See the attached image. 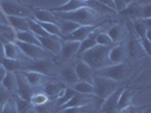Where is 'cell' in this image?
I'll use <instances>...</instances> for the list:
<instances>
[{
  "mask_svg": "<svg viewBox=\"0 0 151 113\" xmlns=\"http://www.w3.org/2000/svg\"><path fill=\"white\" fill-rule=\"evenodd\" d=\"M0 65L6 69L7 72H18V71H22L24 65L19 60H12V59H6V58H2Z\"/></svg>",
  "mask_w": 151,
  "mask_h": 113,
  "instance_id": "28",
  "label": "cell"
},
{
  "mask_svg": "<svg viewBox=\"0 0 151 113\" xmlns=\"http://www.w3.org/2000/svg\"><path fill=\"white\" fill-rule=\"evenodd\" d=\"M133 25H134V31H135L136 35H137L139 38H144L148 30H151V28H148L145 26V24L143 23L142 19H139V21L133 22Z\"/></svg>",
  "mask_w": 151,
  "mask_h": 113,
  "instance_id": "38",
  "label": "cell"
},
{
  "mask_svg": "<svg viewBox=\"0 0 151 113\" xmlns=\"http://www.w3.org/2000/svg\"><path fill=\"white\" fill-rule=\"evenodd\" d=\"M0 10L5 16H17V17H33V11L30 8L23 6L19 1L6 0L0 1Z\"/></svg>",
  "mask_w": 151,
  "mask_h": 113,
  "instance_id": "4",
  "label": "cell"
},
{
  "mask_svg": "<svg viewBox=\"0 0 151 113\" xmlns=\"http://www.w3.org/2000/svg\"><path fill=\"white\" fill-rule=\"evenodd\" d=\"M33 11V17L37 22L40 23H49V24H58V19L55 16L52 11L48 9H42V8H35L32 9Z\"/></svg>",
  "mask_w": 151,
  "mask_h": 113,
  "instance_id": "17",
  "label": "cell"
},
{
  "mask_svg": "<svg viewBox=\"0 0 151 113\" xmlns=\"http://www.w3.org/2000/svg\"><path fill=\"white\" fill-rule=\"evenodd\" d=\"M96 42H97V45L107 46V48H111L114 45V43L111 42V40L107 35V33H101V32H99L98 34H97V36H96Z\"/></svg>",
  "mask_w": 151,
  "mask_h": 113,
  "instance_id": "39",
  "label": "cell"
},
{
  "mask_svg": "<svg viewBox=\"0 0 151 113\" xmlns=\"http://www.w3.org/2000/svg\"><path fill=\"white\" fill-rule=\"evenodd\" d=\"M85 6H88L86 0H69V1L64 2L61 6L51 8L50 11H52L53 14L55 13H72L80 8L85 7Z\"/></svg>",
  "mask_w": 151,
  "mask_h": 113,
  "instance_id": "16",
  "label": "cell"
},
{
  "mask_svg": "<svg viewBox=\"0 0 151 113\" xmlns=\"http://www.w3.org/2000/svg\"><path fill=\"white\" fill-rule=\"evenodd\" d=\"M6 69L2 67L1 65H0V85L2 83V80H4V78H5V76H6Z\"/></svg>",
  "mask_w": 151,
  "mask_h": 113,
  "instance_id": "47",
  "label": "cell"
},
{
  "mask_svg": "<svg viewBox=\"0 0 151 113\" xmlns=\"http://www.w3.org/2000/svg\"><path fill=\"white\" fill-rule=\"evenodd\" d=\"M60 77L63 78V80L66 84H68L69 86H73L75 85L76 83H78V78H77V75L75 72V69L72 66H64V67L60 69Z\"/></svg>",
  "mask_w": 151,
  "mask_h": 113,
  "instance_id": "23",
  "label": "cell"
},
{
  "mask_svg": "<svg viewBox=\"0 0 151 113\" xmlns=\"http://www.w3.org/2000/svg\"><path fill=\"white\" fill-rule=\"evenodd\" d=\"M48 102H49V97L45 95L43 92L33 93V95H32V97L30 99V104L32 106H34V107L45 105Z\"/></svg>",
  "mask_w": 151,
  "mask_h": 113,
  "instance_id": "34",
  "label": "cell"
},
{
  "mask_svg": "<svg viewBox=\"0 0 151 113\" xmlns=\"http://www.w3.org/2000/svg\"><path fill=\"white\" fill-rule=\"evenodd\" d=\"M72 88L75 90L77 94L82 95H94V87L92 84L85 83V82H78L72 86Z\"/></svg>",
  "mask_w": 151,
  "mask_h": 113,
  "instance_id": "31",
  "label": "cell"
},
{
  "mask_svg": "<svg viewBox=\"0 0 151 113\" xmlns=\"http://www.w3.org/2000/svg\"><path fill=\"white\" fill-rule=\"evenodd\" d=\"M74 69L80 82H85L93 85V75H94L93 70L85 62H83L82 60L77 61L74 66Z\"/></svg>",
  "mask_w": 151,
  "mask_h": 113,
  "instance_id": "11",
  "label": "cell"
},
{
  "mask_svg": "<svg viewBox=\"0 0 151 113\" xmlns=\"http://www.w3.org/2000/svg\"><path fill=\"white\" fill-rule=\"evenodd\" d=\"M23 70H27V71H35L43 76H50L52 75L56 70V65L53 63L52 60L45 58V59H39L34 60L31 65L25 66L23 68Z\"/></svg>",
  "mask_w": 151,
  "mask_h": 113,
  "instance_id": "6",
  "label": "cell"
},
{
  "mask_svg": "<svg viewBox=\"0 0 151 113\" xmlns=\"http://www.w3.org/2000/svg\"><path fill=\"white\" fill-rule=\"evenodd\" d=\"M16 41V31L7 24L0 23V43H14Z\"/></svg>",
  "mask_w": 151,
  "mask_h": 113,
  "instance_id": "22",
  "label": "cell"
},
{
  "mask_svg": "<svg viewBox=\"0 0 151 113\" xmlns=\"http://www.w3.org/2000/svg\"><path fill=\"white\" fill-rule=\"evenodd\" d=\"M2 113H17L15 102H14L13 98H10L7 103L2 106Z\"/></svg>",
  "mask_w": 151,
  "mask_h": 113,
  "instance_id": "43",
  "label": "cell"
},
{
  "mask_svg": "<svg viewBox=\"0 0 151 113\" xmlns=\"http://www.w3.org/2000/svg\"><path fill=\"white\" fill-rule=\"evenodd\" d=\"M127 51L124 48L123 44H115L109 49L108 52V62L109 65H118V63H124L126 59Z\"/></svg>",
  "mask_w": 151,
  "mask_h": 113,
  "instance_id": "10",
  "label": "cell"
},
{
  "mask_svg": "<svg viewBox=\"0 0 151 113\" xmlns=\"http://www.w3.org/2000/svg\"><path fill=\"white\" fill-rule=\"evenodd\" d=\"M57 113H92L91 110H89L86 106H81V107H67L59 110Z\"/></svg>",
  "mask_w": 151,
  "mask_h": 113,
  "instance_id": "41",
  "label": "cell"
},
{
  "mask_svg": "<svg viewBox=\"0 0 151 113\" xmlns=\"http://www.w3.org/2000/svg\"><path fill=\"white\" fill-rule=\"evenodd\" d=\"M55 16H59L57 19L63 21H69V22L76 23L81 26L85 25H97V23L101 19V14L96 11L93 8L85 6L72 13H56Z\"/></svg>",
  "mask_w": 151,
  "mask_h": 113,
  "instance_id": "1",
  "label": "cell"
},
{
  "mask_svg": "<svg viewBox=\"0 0 151 113\" xmlns=\"http://www.w3.org/2000/svg\"><path fill=\"white\" fill-rule=\"evenodd\" d=\"M0 113H2V106H0Z\"/></svg>",
  "mask_w": 151,
  "mask_h": 113,
  "instance_id": "48",
  "label": "cell"
},
{
  "mask_svg": "<svg viewBox=\"0 0 151 113\" xmlns=\"http://www.w3.org/2000/svg\"><path fill=\"white\" fill-rule=\"evenodd\" d=\"M92 102L91 97H85V95L82 94H76L74 97H72L67 103H65L61 106L59 110L63 109H67V107H81V106H88V104H90ZM58 110V111H59Z\"/></svg>",
  "mask_w": 151,
  "mask_h": 113,
  "instance_id": "24",
  "label": "cell"
},
{
  "mask_svg": "<svg viewBox=\"0 0 151 113\" xmlns=\"http://www.w3.org/2000/svg\"><path fill=\"white\" fill-rule=\"evenodd\" d=\"M93 87H94V95L101 99H105L118 88V83L105 77L93 75Z\"/></svg>",
  "mask_w": 151,
  "mask_h": 113,
  "instance_id": "3",
  "label": "cell"
},
{
  "mask_svg": "<svg viewBox=\"0 0 151 113\" xmlns=\"http://www.w3.org/2000/svg\"><path fill=\"white\" fill-rule=\"evenodd\" d=\"M6 24L9 25L16 32H23L29 30L27 18L25 17H17V16H6Z\"/></svg>",
  "mask_w": 151,
  "mask_h": 113,
  "instance_id": "21",
  "label": "cell"
},
{
  "mask_svg": "<svg viewBox=\"0 0 151 113\" xmlns=\"http://www.w3.org/2000/svg\"><path fill=\"white\" fill-rule=\"evenodd\" d=\"M16 41H19L23 43H27V44L37 45V46H41V43L39 41V38L31 33L30 31H23V32H16Z\"/></svg>",
  "mask_w": 151,
  "mask_h": 113,
  "instance_id": "25",
  "label": "cell"
},
{
  "mask_svg": "<svg viewBox=\"0 0 151 113\" xmlns=\"http://www.w3.org/2000/svg\"><path fill=\"white\" fill-rule=\"evenodd\" d=\"M14 102H15L17 113H27L29 110L31 109V106H32L29 101H25V99H23V98H21L19 96H17V95L14 98Z\"/></svg>",
  "mask_w": 151,
  "mask_h": 113,
  "instance_id": "37",
  "label": "cell"
},
{
  "mask_svg": "<svg viewBox=\"0 0 151 113\" xmlns=\"http://www.w3.org/2000/svg\"><path fill=\"white\" fill-rule=\"evenodd\" d=\"M99 27L98 25H85V26H80L77 30H75L73 33L68 34L66 36L63 38V41H75V42H82L88 36H90L91 34L97 31Z\"/></svg>",
  "mask_w": 151,
  "mask_h": 113,
  "instance_id": "8",
  "label": "cell"
},
{
  "mask_svg": "<svg viewBox=\"0 0 151 113\" xmlns=\"http://www.w3.org/2000/svg\"><path fill=\"white\" fill-rule=\"evenodd\" d=\"M139 43L147 55H151V42L147 38H139Z\"/></svg>",
  "mask_w": 151,
  "mask_h": 113,
  "instance_id": "44",
  "label": "cell"
},
{
  "mask_svg": "<svg viewBox=\"0 0 151 113\" xmlns=\"http://www.w3.org/2000/svg\"><path fill=\"white\" fill-rule=\"evenodd\" d=\"M0 86H2L6 90H8L10 94L16 90V76L13 72H6V76L2 80Z\"/></svg>",
  "mask_w": 151,
  "mask_h": 113,
  "instance_id": "33",
  "label": "cell"
},
{
  "mask_svg": "<svg viewBox=\"0 0 151 113\" xmlns=\"http://www.w3.org/2000/svg\"><path fill=\"white\" fill-rule=\"evenodd\" d=\"M65 90L64 85L56 82H45L43 84V93L49 97V99H58Z\"/></svg>",
  "mask_w": 151,
  "mask_h": 113,
  "instance_id": "15",
  "label": "cell"
},
{
  "mask_svg": "<svg viewBox=\"0 0 151 113\" xmlns=\"http://www.w3.org/2000/svg\"><path fill=\"white\" fill-rule=\"evenodd\" d=\"M127 52L133 58H137V57H141V55L144 54L143 49L141 48V45L139 43V40H135V38H132L131 40V42H129V51Z\"/></svg>",
  "mask_w": 151,
  "mask_h": 113,
  "instance_id": "35",
  "label": "cell"
},
{
  "mask_svg": "<svg viewBox=\"0 0 151 113\" xmlns=\"http://www.w3.org/2000/svg\"><path fill=\"white\" fill-rule=\"evenodd\" d=\"M15 44L19 49V51L22 54L26 55L27 58L33 59V60H39V59H45L48 57V53L42 48L37 46V45L27 44V43H23L19 41H15Z\"/></svg>",
  "mask_w": 151,
  "mask_h": 113,
  "instance_id": "7",
  "label": "cell"
},
{
  "mask_svg": "<svg viewBox=\"0 0 151 113\" xmlns=\"http://www.w3.org/2000/svg\"><path fill=\"white\" fill-rule=\"evenodd\" d=\"M16 76V95L21 98L29 101L30 102L31 97L33 95V87H31L29 83L25 80L19 72H15Z\"/></svg>",
  "mask_w": 151,
  "mask_h": 113,
  "instance_id": "9",
  "label": "cell"
},
{
  "mask_svg": "<svg viewBox=\"0 0 151 113\" xmlns=\"http://www.w3.org/2000/svg\"><path fill=\"white\" fill-rule=\"evenodd\" d=\"M132 4V0H114V8L116 13H123Z\"/></svg>",
  "mask_w": 151,
  "mask_h": 113,
  "instance_id": "40",
  "label": "cell"
},
{
  "mask_svg": "<svg viewBox=\"0 0 151 113\" xmlns=\"http://www.w3.org/2000/svg\"><path fill=\"white\" fill-rule=\"evenodd\" d=\"M76 94H77V93H76L75 90H73L72 87H65V90H64L63 95L58 98V101H57V103H56V105L55 106H57V107H58V110H59L61 106L64 105L65 103H67L68 101H69L72 97H74Z\"/></svg>",
  "mask_w": 151,
  "mask_h": 113,
  "instance_id": "36",
  "label": "cell"
},
{
  "mask_svg": "<svg viewBox=\"0 0 151 113\" xmlns=\"http://www.w3.org/2000/svg\"><path fill=\"white\" fill-rule=\"evenodd\" d=\"M141 16L142 19L151 18V2H147L145 5L141 6Z\"/></svg>",
  "mask_w": 151,
  "mask_h": 113,
  "instance_id": "45",
  "label": "cell"
},
{
  "mask_svg": "<svg viewBox=\"0 0 151 113\" xmlns=\"http://www.w3.org/2000/svg\"><path fill=\"white\" fill-rule=\"evenodd\" d=\"M58 26H59V28H60V32H61V34H63V38H64V36H66V35H68V34L73 33L75 30H77L81 25H78V24H76V23L69 22V21L58 19ZM61 40H63V38H61Z\"/></svg>",
  "mask_w": 151,
  "mask_h": 113,
  "instance_id": "32",
  "label": "cell"
},
{
  "mask_svg": "<svg viewBox=\"0 0 151 113\" xmlns=\"http://www.w3.org/2000/svg\"><path fill=\"white\" fill-rule=\"evenodd\" d=\"M27 23H29V30H30V32L33 33L37 38H52V36H50V35H48L45 33V31L41 27V25L34 18L29 17L27 18Z\"/></svg>",
  "mask_w": 151,
  "mask_h": 113,
  "instance_id": "30",
  "label": "cell"
},
{
  "mask_svg": "<svg viewBox=\"0 0 151 113\" xmlns=\"http://www.w3.org/2000/svg\"><path fill=\"white\" fill-rule=\"evenodd\" d=\"M110 48L107 46H101V45H96L94 48L90 49L89 51L81 54V59L83 62H85L89 67L96 71L98 69L106 67L109 65L108 62V52Z\"/></svg>",
  "mask_w": 151,
  "mask_h": 113,
  "instance_id": "2",
  "label": "cell"
},
{
  "mask_svg": "<svg viewBox=\"0 0 151 113\" xmlns=\"http://www.w3.org/2000/svg\"><path fill=\"white\" fill-rule=\"evenodd\" d=\"M12 98V94L6 90L2 86H0V106H4Z\"/></svg>",
  "mask_w": 151,
  "mask_h": 113,
  "instance_id": "42",
  "label": "cell"
},
{
  "mask_svg": "<svg viewBox=\"0 0 151 113\" xmlns=\"http://www.w3.org/2000/svg\"><path fill=\"white\" fill-rule=\"evenodd\" d=\"M121 14L122 15L129 16V18L132 19V22L142 19V16H141V6L139 5L137 1H132V4L123 13H121Z\"/></svg>",
  "mask_w": 151,
  "mask_h": 113,
  "instance_id": "27",
  "label": "cell"
},
{
  "mask_svg": "<svg viewBox=\"0 0 151 113\" xmlns=\"http://www.w3.org/2000/svg\"><path fill=\"white\" fill-rule=\"evenodd\" d=\"M21 75L25 78V80L29 83L31 87H38V86H41L43 85L45 82H48V77L47 76H43L39 72H35V71H27V70H24V71H18Z\"/></svg>",
  "mask_w": 151,
  "mask_h": 113,
  "instance_id": "18",
  "label": "cell"
},
{
  "mask_svg": "<svg viewBox=\"0 0 151 113\" xmlns=\"http://www.w3.org/2000/svg\"><path fill=\"white\" fill-rule=\"evenodd\" d=\"M80 48V42L75 41H63L61 42L60 55L65 59H72L74 55L77 54Z\"/></svg>",
  "mask_w": 151,
  "mask_h": 113,
  "instance_id": "20",
  "label": "cell"
},
{
  "mask_svg": "<svg viewBox=\"0 0 151 113\" xmlns=\"http://www.w3.org/2000/svg\"><path fill=\"white\" fill-rule=\"evenodd\" d=\"M19 54L21 51L17 48V45L14 43H4L2 44V55L6 59H12V60H19Z\"/></svg>",
  "mask_w": 151,
  "mask_h": 113,
  "instance_id": "26",
  "label": "cell"
},
{
  "mask_svg": "<svg viewBox=\"0 0 151 113\" xmlns=\"http://www.w3.org/2000/svg\"><path fill=\"white\" fill-rule=\"evenodd\" d=\"M42 49L47 52H51L56 55H60L61 42L63 40L57 38H38Z\"/></svg>",
  "mask_w": 151,
  "mask_h": 113,
  "instance_id": "13",
  "label": "cell"
},
{
  "mask_svg": "<svg viewBox=\"0 0 151 113\" xmlns=\"http://www.w3.org/2000/svg\"><path fill=\"white\" fill-rule=\"evenodd\" d=\"M127 72L126 63H118V65H108L106 67L98 69L93 71V74L100 77H105L108 79H111L114 82H121Z\"/></svg>",
  "mask_w": 151,
  "mask_h": 113,
  "instance_id": "5",
  "label": "cell"
},
{
  "mask_svg": "<svg viewBox=\"0 0 151 113\" xmlns=\"http://www.w3.org/2000/svg\"><path fill=\"white\" fill-rule=\"evenodd\" d=\"M98 33H99L98 30L94 31L90 36H88L84 41H82V42L80 43V48H78V51H77V54H78V55H81L82 53L89 51L90 49L94 48V46L97 45V42H96V36H97V34H98Z\"/></svg>",
  "mask_w": 151,
  "mask_h": 113,
  "instance_id": "29",
  "label": "cell"
},
{
  "mask_svg": "<svg viewBox=\"0 0 151 113\" xmlns=\"http://www.w3.org/2000/svg\"><path fill=\"white\" fill-rule=\"evenodd\" d=\"M132 99H133V92L129 88H123L119 94V97L117 101V111L118 113L125 112L129 110L132 105Z\"/></svg>",
  "mask_w": 151,
  "mask_h": 113,
  "instance_id": "19",
  "label": "cell"
},
{
  "mask_svg": "<svg viewBox=\"0 0 151 113\" xmlns=\"http://www.w3.org/2000/svg\"><path fill=\"white\" fill-rule=\"evenodd\" d=\"M129 34L126 26L124 25H114L107 31V35L111 40L114 44H122V42L126 38Z\"/></svg>",
  "mask_w": 151,
  "mask_h": 113,
  "instance_id": "14",
  "label": "cell"
},
{
  "mask_svg": "<svg viewBox=\"0 0 151 113\" xmlns=\"http://www.w3.org/2000/svg\"><path fill=\"white\" fill-rule=\"evenodd\" d=\"M123 88H117L110 96L104 99V103L100 106V113H118L117 111V101Z\"/></svg>",
  "mask_w": 151,
  "mask_h": 113,
  "instance_id": "12",
  "label": "cell"
},
{
  "mask_svg": "<svg viewBox=\"0 0 151 113\" xmlns=\"http://www.w3.org/2000/svg\"><path fill=\"white\" fill-rule=\"evenodd\" d=\"M35 112L37 113H49V109L47 107V104H45V105L35 107Z\"/></svg>",
  "mask_w": 151,
  "mask_h": 113,
  "instance_id": "46",
  "label": "cell"
}]
</instances>
